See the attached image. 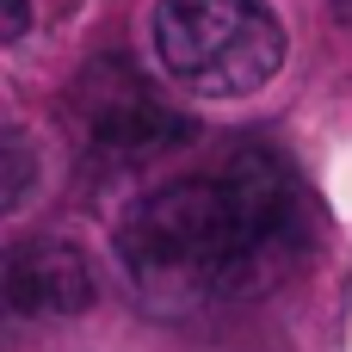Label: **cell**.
Instances as JSON below:
<instances>
[{"label": "cell", "mask_w": 352, "mask_h": 352, "mask_svg": "<svg viewBox=\"0 0 352 352\" xmlns=\"http://www.w3.org/2000/svg\"><path fill=\"white\" fill-rule=\"evenodd\" d=\"M297 179L278 155L241 148L204 173L155 186L118 223V260L142 303L167 316L217 309L272 285L297 254Z\"/></svg>", "instance_id": "6da1fadb"}, {"label": "cell", "mask_w": 352, "mask_h": 352, "mask_svg": "<svg viewBox=\"0 0 352 352\" xmlns=\"http://www.w3.org/2000/svg\"><path fill=\"white\" fill-rule=\"evenodd\" d=\"M155 56L161 68L210 99L260 93L285 68V19L266 0H155Z\"/></svg>", "instance_id": "7a4b0ae2"}, {"label": "cell", "mask_w": 352, "mask_h": 352, "mask_svg": "<svg viewBox=\"0 0 352 352\" xmlns=\"http://www.w3.org/2000/svg\"><path fill=\"white\" fill-rule=\"evenodd\" d=\"M93 297H99V278L68 241H19L6 254V303H12V316L56 322V316L93 309Z\"/></svg>", "instance_id": "3957f363"}, {"label": "cell", "mask_w": 352, "mask_h": 352, "mask_svg": "<svg viewBox=\"0 0 352 352\" xmlns=\"http://www.w3.org/2000/svg\"><path fill=\"white\" fill-rule=\"evenodd\" d=\"M87 136H93V148H111V155H155V148L186 142L192 124L173 118L167 105H155L136 80H124V87H99Z\"/></svg>", "instance_id": "277c9868"}, {"label": "cell", "mask_w": 352, "mask_h": 352, "mask_svg": "<svg viewBox=\"0 0 352 352\" xmlns=\"http://www.w3.org/2000/svg\"><path fill=\"white\" fill-rule=\"evenodd\" d=\"M31 192V142L25 130H6V210H19Z\"/></svg>", "instance_id": "5b68a950"}, {"label": "cell", "mask_w": 352, "mask_h": 352, "mask_svg": "<svg viewBox=\"0 0 352 352\" xmlns=\"http://www.w3.org/2000/svg\"><path fill=\"white\" fill-rule=\"evenodd\" d=\"M0 12H6V31H0V37H6V43H19V37H25V25H31L25 0H0Z\"/></svg>", "instance_id": "8992f818"}, {"label": "cell", "mask_w": 352, "mask_h": 352, "mask_svg": "<svg viewBox=\"0 0 352 352\" xmlns=\"http://www.w3.org/2000/svg\"><path fill=\"white\" fill-rule=\"evenodd\" d=\"M328 6H334V19H340V25L352 31V0H328Z\"/></svg>", "instance_id": "52a82bcc"}]
</instances>
